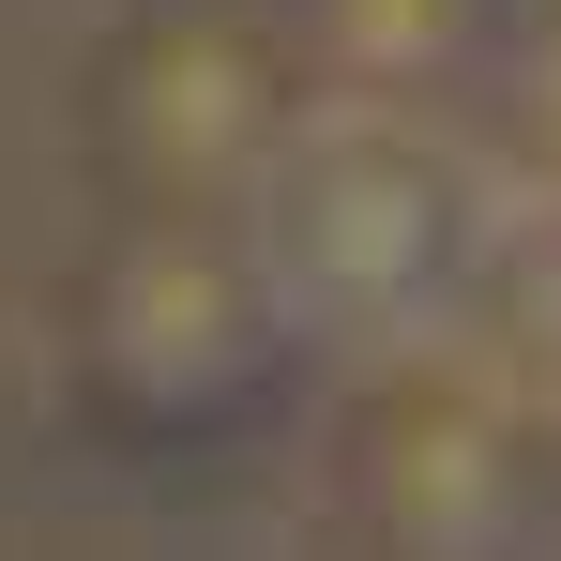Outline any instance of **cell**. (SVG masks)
I'll use <instances>...</instances> for the list:
<instances>
[{"mask_svg":"<svg viewBox=\"0 0 561 561\" xmlns=\"http://www.w3.org/2000/svg\"><path fill=\"white\" fill-rule=\"evenodd\" d=\"M334 485L379 547H531L561 516V440L516 350H394L350 394Z\"/></svg>","mask_w":561,"mask_h":561,"instance_id":"obj_4","label":"cell"},{"mask_svg":"<svg viewBox=\"0 0 561 561\" xmlns=\"http://www.w3.org/2000/svg\"><path fill=\"white\" fill-rule=\"evenodd\" d=\"M485 152L425 137V106H319V137L288 152V183L243 213L274 243L288 304L319 334H410L425 304H456L485 274Z\"/></svg>","mask_w":561,"mask_h":561,"instance_id":"obj_3","label":"cell"},{"mask_svg":"<svg viewBox=\"0 0 561 561\" xmlns=\"http://www.w3.org/2000/svg\"><path fill=\"white\" fill-rule=\"evenodd\" d=\"M288 15H304L334 106H440L501 46V0H288Z\"/></svg>","mask_w":561,"mask_h":561,"instance_id":"obj_5","label":"cell"},{"mask_svg":"<svg viewBox=\"0 0 561 561\" xmlns=\"http://www.w3.org/2000/svg\"><path fill=\"white\" fill-rule=\"evenodd\" d=\"M456 106H470V152L561 213V0H501V46Z\"/></svg>","mask_w":561,"mask_h":561,"instance_id":"obj_6","label":"cell"},{"mask_svg":"<svg viewBox=\"0 0 561 561\" xmlns=\"http://www.w3.org/2000/svg\"><path fill=\"white\" fill-rule=\"evenodd\" d=\"M61 410L122 456H228L274 425L319 319L288 304L274 243L243 213H106V243L61 274Z\"/></svg>","mask_w":561,"mask_h":561,"instance_id":"obj_1","label":"cell"},{"mask_svg":"<svg viewBox=\"0 0 561 561\" xmlns=\"http://www.w3.org/2000/svg\"><path fill=\"white\" fill-rule=\"evenodd\" d=\"M319 106L334 77L288 0H137L77 77V168L106 213H259Z\"/></svg>","mask_w":561,"mask_h":561,"instance_id":"obj_2","label":"cell"}]
</instances>
